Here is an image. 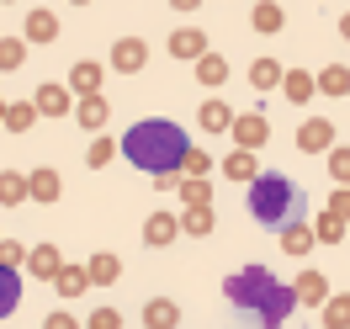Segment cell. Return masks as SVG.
I'll return each instance as SVG.
<instances>
[{"mask_svg":"<svg viewBox=\"0 0 350 329\" xmlns=\"http://www.w3.org/2000/svg\"><path fill=\"white\" fill-rule=\"evenodd\" d=\"M85 329H122V313H117V308H90Z\"/></svg>","mask_w":350,"mask_h":329,"instance_id":"cell-39","label":"cell"},{"mask_svg":"<svg viewBox=\"0 0 350 329\" xmlns=\"http://www.w3.org/2000/svg\"><path fill=\"white\" fill-rule=\"evenodd\" d=\"M144 64H149V43H138V38L111 43V69H117V75H138Z\"/></svg>","mask_w":350,"mask_h":329,"instance_id":"cell-12","label":"cell"},{"mask_svg":"<svg viewBox=\"0 0 350 329\" xmlns=\"http://www.w3.org/2000/svg\"><path fill=\"white\" fill-rule=\"evenodd\" d=\"M107 117H111V107H107V96H85V101H75V122L96 138V133L107 128Z\"/></svg>","mask_w":350,"mask_h":329,"instance_id":"cell-16","label":"cell"},{"mask_svg":"<svg viewBox=\"0 0 350 329\" xmlns=\"http://www.w3.org/2000/svg\"><path fill=\"white\" fill-rule=\"evenodd\" d=\"M43 329H85V324H80V319H75L69 308H53V313L43 319Z\"/></svg>","mask_w":350,"mask_h":329,"instance_id":"cell-41","label":"cell"},{"mask_svg":"<svg viewBox=\"0 0 350 329\" xmlns=\"http://www.w3.org/2000/svg\"><path fill=\"white\" fill-rule=\"evenodd\" d=\"M223 298L250 313V319H260L265 329H282L292 313H297V298H292V287L276 282V271H265V265H239L228 282H223Z\"/></svg>","mask_w":350,"mask_h":329,"instance_id":"cell-2","label":"cell"},{"mask_svg":"<svg viewBox=\"0 0 350 329\" xmlns=\"http://www.w3.org/2000/svg\"><path fill=\"white\" fill-rule=\"evenodd\" d=\"M27 271H32V276H43V282H53V276H59V271H64V250H59V244H32V250H27Z\"/></svg>","mask_w":350,"mask_h":329,"instance_id":"cell-11","label":"cell"},{"mask_svg":"<svg viewBox=\"0 0 350 329\" xmlns=\"http://www.w3.org/2000/svg\"><path fill=\"white\" fill-rule=\"evenodd\" d=\"M38 122V107L32 101H5V133H27Z\"/></svg>","mask_w":350,"mask_h":329,"instance_id":"cell-32","label":"cell"},{"mask_svg":"<svg viewBox=\"0 0 350 329\" xmlns=\"http://www.w3.org/2000/svg\"><path fill=\"white\" fill-rule=\"evenodd\" d=\"M32 107H38V117H75V96L59 80H43V85L32 90Z\"/></svg>","mask_w":350,"mask_h":329,"instance_id":"cell-6","label":"cell"},{"mask_svg":"<svg viewBox=\"0 0 350 329\" xmlns=\"http://www.w3.org/2000/svg\"><path fill=\"white\" fill-rule=\"evenodd\" d=\"M234 117H239V111L228 107L223 96H207V101L197 107V122H202V133H228V128H234Z\"/></svg>","mask_w":350,"mask_h":329,"instance_id":"cell-13","label":"cell"},{"mask_svg":"<svg viewBox=\"0 0 350 329\" xmlns=\"http://www.w3.org/2000/svg\"><path fill=\"white\" fill-rule=\"evenodd\" d=\"M313 80H319V96H350V69H345V64L319 69Z\"/></svg>","mask_w":350,"mask_h":329,"instance_id":"cell-27","label":"cell"},{"mask_svg":"<svg viewBox=\"0 0 350 329\" xmlns=\"http://www.w3.org/2000/svg\"><path fill=\"white\" fill-rule=\"evenodd\" d=\"M276 239H282V250L286 255H297V261H303L308 250H313V223H303V218H292V223H282V228H276Z\"/></svg>","mask_w":350,"mask_h":329,"instance_id":"cell-14","label":"cell"},{"mask_svg":"<svg viewBox=\"0 0 350 329\" xmlns=\"http://www.w3.org/2000/svg\"><path fill=\"white\" fill-rule=\"evenodd\" d=\"M282 75H286V69L276 64V59H255V64H250V85H255V90H276V85H282Z\"/></svg>","mask_w":350,"mask_h":329,"instance_id":"cell-29","label":"cell"},{"mask_svg":"<svg viewBox=\"0 0 350 329\" xmlns=\"http://www.w3.org/2000/svg\"><path fill=\"white\" fill-rule=\"evenodd\" d=\"M165 48H170V59H191V64H197L202 53H207V38H202L197 27H175Z\"/></svg>","mask_w":350,"mask_h":329,"instance_id":"cell-15","label":"cell"},{"mask_svg":"<svg viewBox=\"0 0 350 329\" xmlns=\"http://www.w3.org/2000/svg\"><path fill=\"white\" fill-rule=\"evenodd\" d=\"M244 192H250V218L265 223V228H282V223L303 218V213H297V202H303L297 186H292L286 176H276V170H265L260 181H250Z\"/></svg>","mask_w":350,"mask_h":329,"instance_id":"cell-3","label":"cell"},{"mask_svg":"<svg viewBox=\"0 0 350 329\" xmlns=\"http://www.w3.org/2000/svg\"><path fill=\"white\" fill-rule=\"evenodd\" d=\"M292 298H297L303 308H324L329 303V276L319 271V265H303V276L292 282Z\"/></svg>","mask_w":350,"mask_h":329,"instance_id":"cell-7","label":"cell"},{"mask_svg":"<svg viewBox=\"0 0 350 329\" xmlns=\"http://www.w3.org/2000/svg\"><path fill=\"white\" fill-rule=\"evenodd\" d=\"M319 324L324 329H350V292H329V303L319 308Z\"/></svg>","mask_w":350,"mask_h":329,"instance_id":"cell-22","label":"cell"},{"mask_svg":"<svg viewBox=\"0 0 350 329\" xmlns=\"http://www.w3.org/2000/svg\"><path fill=\"white\" fill-rule=\"evenodd\" d=\"M175 197L186 202V207H213V181H180Z\"/></svg>","mask_w":350,"mask_h":329,"instance_id":"cell-33","label":"cell"},{"mask_svg":"<svg viewBox=\"0 0 350 329\" xmlns=\"http://www.w3.org/2000/svg\"><path fill=\"white\" fill-rule=\"evenodd\" d=\"M85 276H90V287H111L117 276H122V261H117L111 250H101V255H90V261H85Z\"/></svg>","mask_w":350,"mask_h":329,"instance_id":"cell-21","label":"cell"},{"mask_svg":"<svg viewBox=\"0 0 350 329\" xmlns=\"http://www.w3.org/2000/svg\"><path fill=\"white\" fill-rule=\"evenodd\" d=\"M213 207H186V213H180V234H191V239H207V234H213Z\"/></svg>","mask_w":350,"mask_h":329,"instance_id":"cell-28","label":"cell"},{"mask_svg":"<svg viewBox=\"0 0 350 329\" xmlns=\"http://www.w3.org/2000/svg\"><path fill=\"white\" fill-rule=\"evenodd\" d=\"M27 64V43L22 38H0V69L11 75V69H22Z\"/></svg>","mask_w":350,"mask_h":329,"instance_id":"cell-36","label":"cell"},{"mask_svg":"<svg viewBox=\"0 0 350 329\" xmlns=\"http://www.w3.org/2000/svg\"><path fill=\"white\" fill-rule=\"evenodd\" d=\"M250 22H255V32H282L286 11H282V5H276V0H260V5L250 11Z\"/></svg>","mask_w":350,"mask_h":329,"instance_id":"cell-30","label":"cell"},{"mask_svg":"<svg viewBox=\"0 0 350 329\" xmlns=\"http://www.w3.org/2000/svg\"><path fill=\"white\" fill-rule=\"evenodd\" d=\"M0 122H5V101H0Z\"/></svg>","mask_w":350,"mask_h":329,"instance_id":"cell-43","label":"cell"},{"mask_svg":"<svg viewBox=\"0 0 350 329\" xmlns=\"http://www.w3.org/2000/svg\"><path fill=\"white\" fill-rule=\"evenodd\" d=\"M324 213H334L340 223H350V186H334V197H329Z\"/></svg>","mask_w":350,"mask_h":329,"instance_id":"cell-40","label":"cell"},{"mask_svg":"<svg viewBox=\"0 0 350 329\" xmlns=\"http://www.w3.org/2000/svg\"><path fill=\"white\" fill-rule=\"evenodd\" d=\"M175 234H180V213H149V223H144V244H175Z\"/></svg>","mask_w":350,"mask_h":329,"instance_id":"cell-17","label":"cell"},{"mask_svg":"<svg viewBox=\"0 0 350 329\" xmlns=\"http://www.w3.org/2000/svg\"><path fill=\"white\" fill-rule=\"evenodd\" d=\"M324 159H329V176H334V186H350V144H334Z\"/></svg>","mask_w":350,"mask_h":329,"instance_id":"cell-35","label":"cell"},{"mask_svg":"<svg viewBox=\"0 0 350 329\" xmlns=\"http://www.w3.org/2000/svg\"><path fill=\"white\" fill-rule=\"evenodd\" d=\"M334 144H340V138H334V122H329V117H308L303 128H297V149L303 154H329Z\"/></svg>","mask_w":350,"mask_h":329,"instance_id":"cell-8","label":"cell"},{"mask_svg":"<svg viewBox=\"0 0 350 329\" xmlns=\"http://www.w3.org/2000/svg\"><path fill=\"white\" fill-rule=\"evenodd\" d=\"M313 239L319 244H340L345 239V223L334 218V213H319V218H313Z\"/></svg>","mask_w":350,"mask_h":329,"instance_id":"cell-34","label":"cell"},{"mask_svg":"<svg viewBox=\"0 0 350 329\" xmlns=\"http://www.w3.org/2000/svg\"><path fill=\"white\" fill-rule=\"evenodd\" d=\"M53 38H59V16H53V11H43V5H38V11H27L22 43H27V48H48Z\"/></svg>","mask_w":350,"mask_h":329,"instance_id":"cell-9","label":"cell"},{"mask_svg":"<svg viewBox=\"0 0 350 329\" xmlns=\"http://www.w3.org/2000/svg\"><path fill=\"white\" fill-rule=\"evenodd\" d=\"M22 308V271H0V319Z\"/></svg>","mask_w":350,"mask_h":329,"instance_id":"cell-24","label":"cell"},{"mask_svg":"<svg viewBox=\"0 0 350 329\" xmlns=\"http://www.w3.org/2000/svg\"><path fill=\"white\" fill-rule=\"evenodd\" d=\"M228 133H234V149L255 154V149H265V138H271V122H265V111H239Z\"/></svg>","mask_w":350,"mask_h":329,"instance_id":"cell-5","label":"cell"},{"mask_svg":"<svg viewBox=\"0 0 350 329\" xmlns=\"http://www.w3.org/2000/svg\"><path fill=\"white\" fill-rule=\"evenodd\" d=\"M101 80H107V64H101V59H75L64 85H69L75 101H85V96H101Z\"/></svg>","mask_w":350,"mask_h":329,"instance_id":"cell-4","label":"cell"},{"mask_svg":"<svg viewBox=\"0 0 350 329\" xmlns=\"http://www.w3.org/2000/svg\"><path fill=\"white\" fill-rule=\"evenodd\" d=\"M197 80H202V85H213V90H218L223 80H228V59L207 48V53H202V59H197Z\"/></svg>","mask_w":350,"mask_h":329,"instance_id":"cell-26","label":"cell"},{"mask_svg":"<svg viewBox=\"0 0 350 329\" xmlns=\"http://www.w3.org/2000/svg\"><path fill=\"white\" fill-rule=\"evenodd\" d=\"M53 287H59V298H85V287H90L85 265H69V261H64V271L53 276Z\"/></svg>","mask_w":350,"mask_h":329,"instance_id":"cell-25","label":"cell"},{"mask_svg":"<svg viewBox=\"0 0 350 329\" xmlns=\"http://www.w3.org/2000/svg\"><path fill=\"white\" fill-rule=\"evenodd\" d=\"M340 38H345V43H350V11H345V16H340Z\"/></svg>","mask_w":350,"mask_h":329,"instance_id":"cell-42","label":"cell"},{"mask_svg":"<svg viewBox=\"0 0 350 329\" xmlns=\"http://www.w3.org/2000/svg\"><path fill=\"white\" fill-rule=\"evenodd\" d=\"M117 154H122V149H117V138H111V133H96L90 149H85V165H90V170H107Z\"/></svg>","mask_w":350,"mask_h":329,"instance_id":"cell-23","label":"cell"},{"mask_svg":"<svg viewBox=\"0 0 350 329\" xmlns=\"http://www.w3.org/2000/svg\"><path fill=\"white\" fill-rule=\"evenodd\" d=\"M117 149L133 159V170H149L154 181L159 176H180V165H186V154H191V138L180 122L170 117H144V122H133L122 138H117Z\"/></svg>","mask_w":350,"mask_h":329,"instance_id":"cell-1","label":"cell"},{"mask_svg":"<svg viewBox=\"0 0 350 329\" xmlns=\"http://www.w3.org/2000/svg\"><path fill=\"white\" fill-rule=\"evenodd\" d=\"M282 96L303 107V101H313V96H319V80H313L308 69H286V75H282Z\"/></svg>","mask_w":350,"mask_h":329,"instance_id":"cell-20","label":"cell"},{"mask_svg":"<svg viewBox=\"0 0 350 329\" xmlns=\"http://www.w3.org/2000/svg\"><path fill=\"white\" fill-rule=\"evenodd\" d=\"M27 265V250L16 239H0V271H22Z\"/></svg>","mask_w":350,"mask_h":329,"instance_id":"cell-38","label":"cell"},{"mask_svg":"<svg viewBox=\"0 0 350 329\" xmlns=\"http://www.w3.org/2000/svg\"><path fill=\"white\" fill-rule=\"evenodd\" d=\"M207 176H213V159H207L202 149H191L186 165H180V181H207Z\"/></svg>","mask_w":350,"mask_h":329,"instance_id":"cell-37","label":"cell"},{"mask_svg":"<svg viewBox=\"0 0 350 329\" xmlns=\"http://www.w3.org/2000/svg\"><path fill=\"white\" fill-rule=\"evenodd\" d=\"M218 170H223L228 181H239V186H250V181H260V159H255V154H244V149H234V154H228V159L218 165Z\"/></svg>","mask_w":350,"mask_h":329,"instance_id":"cell-19","label":"cell"},{"mask_svg":"<svg viewBox=\"0 0 350 329\" xmlns=\"http://www.w3.org/2000/svg\"><path fill=\"white\" fill-rule=\"evenodd\" d=\"M27 202V176L22 170H0V207H16Z\"/></svg>","mask_w":350,"mask_h":329,"instance_id":"cell-31","label":"cell"},{"mask_svg":"<svg viewBox=\"0 0 350 329\" xmlns=\"http://www.w3.org/2000/svg\"><path fill=\"white\" fill-rule=\"evenodd\" d=\"M175 324H180L175 298H149V303H144V329H175Z\"/></svg>","mask_w":350,"mask_h":329,"instance_id":"cell-18","label":"cell"},{"mask_svg":"<svg viewBox=\"0 0 350 329\" xmlns=\"http://www.w3.org/2000/svg\"><path fill=\"white\" fill-rule=\"evenodd\" d=\"M64 197V181H59V170H53V165H38V170H32V176H27V202H59Z\"/></svg>","mask_w":350,"mask_h":329,"instance_id":"cell-10","label":"cell"}]
</instances>
